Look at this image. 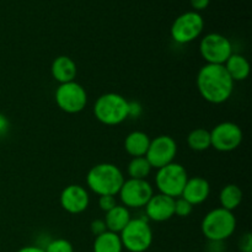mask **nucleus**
Returning <instances> with one entry per match:
<instances>
[{"label":"nucleus","instance_id":"1","mask_svg":"<svg viewBox=\"0 0 252 252\" xmlns=\"http://www.w3.org/2000/svg\"><path fill=\"white\" fill-rule=\"evenodd\" d=\"M197 89L204 100L213 105H220L233 95L234 80L224 65L206 64L197 74Z\"/></svg>","mask_w":252,"mask_h":252},{"label":"nucleus","instance_id":"2","mask_svg":"<svg viewBox=\"0 0 252 252\" xmlns=\"http://www.w3.org/2000/svg\"><path fill=\"white\" fill-rule=\"evenodd\" d=\"M125 182V176L120 167L111 162H101L89 170L86 185L98 196H116Z\"/></svg>","mask_w":252,"mask_h":252},{"label":"nucleus","instance_id":"3","mask_svg":"<svg viewBox=\"0 0 252 252\" xmlns=\"http://www.w3.org/2000/svg\"><path fill=\"white\" fill-rule=\"evenodd\" d=\"M129 101L116 93H107L98 96L94 105L96 120L105 126H118L125 122L129 113Z\"/></svg>","mask_w":252,"mask_h":252},{"label":"nucleus","instance_id":"4","mask_svg":"<svg viewBox=\"0 0 252 252\" xmlns=\"http://www.w3.org/2000/svg\"><path fill=\"white\" fill-rule=\"evenodd\" d=\"M202 233L208 240L218 243L230 238L236 229V218L233 212L219 208L212 209L202 220Z\"/></svg>","mask_w":252,"mask_h":252},{"label":"nucleus","instance_id":"5","mask_svg":"<svg viewBox=\"0 0 252 252\" xmlns=\"http://www.w3.org/2000/svg\"><path fill=\"white\" fill-rule=\"evenodd\" d=\"M123 249L129 252H145L153 244V230L147 218L130 219L120 233Z\"/></svg>","mask_w":252,"mask_h":252},{"label":"nucleus","instance_id":"6","mask_svg":"<svg viewBox=\"0 0 252 252\" xmlns=\"http://www.w3.org/2000/svg\"><path fill=\"white\" fill-rule=\"evenodd\" d=\"M189 175L186 169L179 162H171L158 169L155 175V185L160 193L177 198L182 194Z\"/></svg>","mask_w":252,"mask_h":252},{"label":"nucleus","instance_id":"7","mask_svg":"<svg viewBox=\"0 0 252 252\" xmlns=\"http://www.w3.org/2000/svg\"><path fill=\"white\" fill-rule=\"evenodd\" d=\"M204 29V19L199 12L187 11L176 17L171 25V38L176 43L186 44L201 36Z\"/></svg>","mask_w":252,"mask_h":252},{"label":"nucleus","instance_id":"8","mask_svg":"<svg viewBox=\"0 0 252 252\" xmlns=\"http://www.w3.org/2000/svg\"><path fill=\"white\" fill-rule=\"evenodd\" d=\"M54 100L62 111L74 115L81 112L86 107L88 94L80 84L74 80L70 83L59 84L54 93Z\"/></svg>","mask_w":252,"mask_h":252},{"label":"nucleus","instance_id":"9","mask_svg":"<svg viewBox=\"0 0 252 252\" xmlns=\"http://www.w3.org/2000/svg\"><path fill=\"white\" fill-rule=\"evenodd\" d=\"M199 53L207 64L224 65L229 57L233 54V44L224 34L212 32L201 39Z\"/></svg>","mask_w":252,"mask_h":252},{"label":"nucleus","instance_id":"10","mask_svg":"<svg viewBox=\"0 0 252 252\" xmlns=\"http://www.w3.org/2000/svg\"><path fill=\"white\" fill-rule=\"evenodd\" d=\"M154 194V189L148 180L128 179L121 187L120 196L122 206L129 208H143Z\"/></svg>","mask_w":252,"mask_h":252},{"label":"nucleus","instance_id":"11","mask_svg":"<svg viewBox=\"0 0 252 252\" xmlns=\"http://www.w3.org/2000/svg\"><path fill=\"white\" fill-rule=\"evenodd\" d=\"M211 132V147L218 152L228 153L238 149L243 143V130L234 122H221Z\"/></svg>","mask_w":252,"mask_h":252},{"label":"nucleus","instance_id":"12","mask_svg":"<svg viewBox=\"0 0 252 252\" xmlns=\"http://www.w3.org/2000/svg\"><path fill=\"white\" fill-rule=\"evenodd\" d=\"M177 154V143L167 134L158 135L150 139L149 148L145 158L152 165L153 169H160L167 164L174 162Z\"/></svg>","mask_w":252,"mask_h":252},{"label":"nucleus","instance_id":"13","mask_svg":"<svg viewBox=\"0 0 252 252\" xmlns=\"http://www.w3.org/2000/svg\"><path fill=\"white\" fill-rule=\"evenodd\" d=\"M61 206L70 214H80L88 209L90 196L85 187L80 185H69L61 193Z\"/></svg>","mask_w":252,"mask_h":252},{"label":"nucleus","instance_id":"14","mask_svg":"<svg viewBox=\"0 0 252 252\" xmlns=\"http://www.w3.org/2000/svg\"><path fill=\"white\" fill-rule=\"evenodd\" d=\"M174 204L175 198L165 196L162 193L153 194L152 198L147 203V206L144 207L147 219L157 221V223L169 220V219H171L175 216Z\"/></svg>","mask_w":252,"mask_h":252},{"label":"nucleus","instance_id":"15","mask_svg":"<svg viewBox=\"0 0 252 252\" xmlns=\"http://www.w3.org/2000/svg\"><path fill=\"white\" fill-rule=\"evenodd\" d=\"M211 194V185L203 177H192L187 180L182 194L180 197L186 199L192 206H198L208 199Z\"/></svg>","mask_w":252,"mask_h":252},{"label":"nucleus","instance_id":"16","mask_svg":"<svg viewBox=\"0 0 252 252\" xmlns=\"http://www.w3.org/2000/svg\"><path fill=\"white\" fill-rule=\"evenodd\" d=\"M52 76L59 84L70 83L75 80L78 68L76 64L70 57L68 56H59L52 62L51 65Z\"/></svg>","mask_w":252,"mask_h":252},{"label":"nucleus","instance_id":"17","mask_svg":"<svg viewBox=\"0 0 252 252\" xmlns=\"http://www.w3.org/2000/svg\"><path fill=\"white\" fill-rule=\"evenodd\" d=\"M130 219L132 218H130L129 209L127 207L122 206V204L121 206L117 204L111 211L106 212L103 221H105L106 228H107L108 231L120 234L125 229V226L129 223Z\"/></svg>","mask_w":252,"mask_h":252},{"label":"nucleus","instance_id":"18","mask_svg":"<svg viewBox=\"0 0 252 252\" xmlns=\"http://www.w3.org/2000/svg\"><path fill=\"white\" fill-rule=\"evenodd\" d=\"M150 144V138L142 130H133L126 137L125 149L132 158L145 157Z\"/></svg>","mask_w":252,"mask_h":252},{"label":"nucleus","instance_id":"19","mask_svg":"<svg viewBox=\"0 0 252 252\" xmlns=\"http://www.w3.org/2000/svg\"><path fill=\"white\" fill-rule=\"evenodd\" d=\"M224 68L226 69L230 78L235 81H243L250 75V63L244 56L238 53H233L224 63Z\"/></svg>","mask_w":252,"mask_h":252},{"label":"nucleus","instance_id":"20","mask_svg":"<svg viewBox=\"0 0 252 252\" xmlns=\"http://www.w3.org/2000/svg\"><path fill=\"white\" fill-rule=\"evenodd\" d=\"M123 245L120 234L105 231L101 235L95 236L94 252H122Z\"/></svg>","mask_w":252,"mask_h":252},{"label":"nucleus","instance_id":"21","mask_svg":"<svg viewBox=\"0 0 252 252\" xmlns=\"http://www.w3.org/2000/svg\"><path fill=\"white\" fill-rule=\"evenodd\" d=\"M219 202H220L221 208L230 212L235 211L243 202V191L238 185H226L219 193Z\"/></svg>","mask_w":252,"mask_h":252},{"label":"nucleus","instance_id":"22","mask_svg":"<svg viewBox=\"0 0 252 252\" xmlns=\"http://www.w3.org/2000/svg\"><path fill=\"white\" fill-rule=\"evenodd\" d=\"M187 144L192 150L204 152L211 148V132L204 128H196L191 130L187 137Z\"/></svg>","mask_w":252,"mask_h":252},{"label":"nucleus","instance_id":"23","mask_svg":"<svg viewBox=\"0 0 252 252\" xmlns=\"http://www.w3.org/2000/svg\"><path fill=\"white\" fill-rule=\"evenodd\" d=\"M153 167L149 164L145 157H138L132 158L127 167L128 175L129 179H137V180H147L148 176L152 172Z\"/></svg>","mask_w":252,"mask_h":252},{"label":"nucleus","instance_id":"24","mask_svg":"<svg viewBox=\"0 0 252 252\" xmlns=\"http://www.w3.org/2000/svg\"><path fill=\"white\" fill-rule=\"evenodd\" d=\"M46 252H74L73 244L66 239H56L49 241L44 249Z\"/></svg>","mask_w":252,"mask_h":252},{"label":"nucleus","instance_id":"25","mask_svg":"<svg viewBox=\"0 0 252 252\" xmlns=\"http://www.w3.org/2000/svg\"><path fill=\"white\" fill-rule=\"evenodd\" d=\"M192 211H193V206H192L189 202H187L186 199L182 198V197H177V198H175V204H174L175 216L180 217V218H186V217L191 216Z\"/></svg>","mask_w":252,"mask_h":252},{"label":"nucleus","instance_id":"26","mask_svg":"<svg viewBox=\"0 0 252 252\" xmlns=\"http://www.w3.org/2000/svg\"><path fill=\"white\" fill-rule=\"evenodd\" d=\"M116 206H117V199H116L115 196L106 194V196H100V198H98V207L103 212L111 211Z\"/></svg>","mask_w":252,"mask_h":252},{"label":"nucleus","instance_id":"27","mask_svg":"<svg viewBox=\"0 0 252 252\" xmlns=\"http://www.w3.org/2000/svg\"><path fill=\"white\" fill-rule=\"evenodd\" d=\"M90 230L94 235L97 236L101 235L102 233H105V231H107V228H106V224L102 219H95V220L91 221Z\"/></svg>","mask_w":252,"mask_h":252},{"label":"nucleus","instance_id":"28","mask_svg":"<svg viewBox=\"0 0 252 252\" xmlns=\"http://www.w3.org/2000/svg\"><path fill=\"white\" fill-rule=\"evenodd\" d=\"M239 246H240V250L243 252H252V238L250 233H246L241 238Z\"/></svg>","mask_w":252,"mask_h":252},{"label":"nucleus","instance_id":"29","mask_svg":"<svg viewBox=\"0 0 252 252\" xmlns=\"http://www.w3.org/2000/svg\"><path fill=\"white\" fill-rule=\"evenodd\" d=\"M128 107H129V113H128V117H133V118L139 117L140 113H142V111H143L142 105H140L138 101H129V105H128Z\"/></svg>","mask_w":252,"mask_h":252},{"label":"nucleus","instance_id":"30","mask_svg":"<svg viewBox=\"0 0 252 252\" xmlns=\"http://www.w3.org/2000/svg\"><path fill=\"white\" fill-rule=\"evenodd\" d=\"M189 2H191V6L193 7V11L198 12L206 10L209 6L211 0H189Z\"/></svg>","mask_w":252,"mask_h":252},{"label":"nucleus","instance_id":"31","mask_svg":"<svg viewBox=\"0 0 252 252\" xmlns=\"http://www.w3.org/2000/svg\"><path fill=\"white\" fill-rule=\"evenodd\" d=\"M7 129H9V121L4 115L0 113V135L6 134Z\"/></svg>","mask_w":252,"mask_h":252},{"label":"nucleus","instance_id":"32","mask_svg":"<svg viewBox=\"0 0 252 252\" xmlns=\"http://www.w3.org/2000/svg\"><path fill=\"white\" fill-rule=\"evenodd\" d=\"M17 252H46V251H44V249L39 248V246L31 245V246H25V248H21Z\"/></svg>","mask_w":252,"mask_h":252},{"label":"nucleus","instance_id":"33","mask_svg":"<svg viewBox=\"0 0 252 252\" xmlns=\"http://www.w3.org/2000/svg\"><path fill=\"white\" fill-rule=\"evenodd\" d=\"M209 252H217V251H209Z\"/></svg>","mask_w":252,"mask_h":252}]
</instances>
